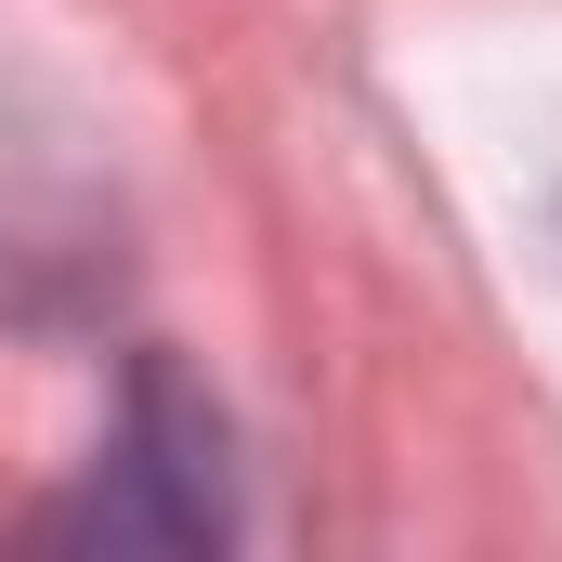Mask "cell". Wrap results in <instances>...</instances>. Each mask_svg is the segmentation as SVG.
<instances>
[{
	"label": "cell",
	"instance_id": "obj_1",
	"mask_svg": "<svg viewBox=\"0 0 562 562\" xmlns=\"http://www.w3.org/2000/svg\"><path fill=\"white\" fill-rule=\"evenodd\" d=\"M66 537H105V550H223L236 537V445H223V406L183 380V367H132V406L105 431L92 484L53 510Z\"/></svg>",
	"mask_w": 562,
	"mask_h": 562
},
{
	"label": "cell",
	"instance_id": "obj_2",
	"mask_svg": "<svg viewBox=\"0 0 562 562\" xmlns=\"http://www.w3.org/2000/svg\"><path fill=\"white\" fill-rule=\"evenodd\" d=\"M105 196L79 183V157L26 119V92L0 79V314L13 327H53L105 288Z\"/></svg>",
	"mask_w": 562,
	"mask_h": 562
}]
</instances>
